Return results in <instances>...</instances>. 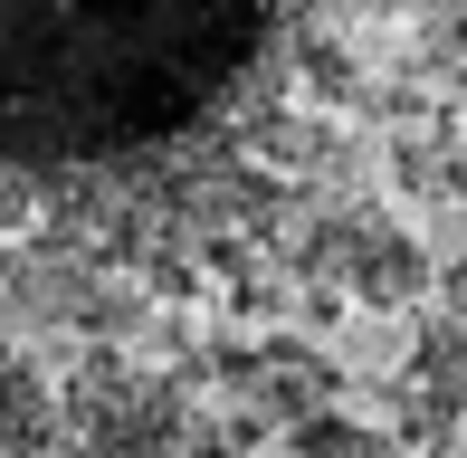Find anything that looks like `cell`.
I'll list each match as a JSON object with an SVG mask.
<instances>
[{"label":"cell","mask_w":467,"mask_h":458,"mask_svg":"<svg viewBox=\"0 0 467 458\" xmlns=\"http://www.w3.org/2000/svg\"><path fill=\"white\" fill-rule=\"evenodd\" d=\"M306 0H0V248L182 286L277 192Z\"/></svg>","instance_id":"1"},{"label":"cell","mask_w":467,"mask_h":458,"mask_svg":"<svg viewBox=\"0 0 467 458\" xmlns=\"http://www.w3.org/2000/svg\"><path fill=\"white\" fill-rule=\"evenodd\" d=\"M239 411H220L210 391L172 382L153 363H77V382L57 391V449L67 458H239Z\"/></svg>","instance_id":"2"},{"label":"cell","mask_w":467,"mask_h":458,"mask_svg":"<svg viewBox=\"0 0 467 458\" xmlns=\"http://www.w3.org/2000/svg\"><path fill=\"white\" fill-rule=\"evenodd\" d=\"M325 267L353 286V297H372V306L420 297V248L400 239V229H381V220H344V229L325 239Z\"/></svg>","instance_id":"3"},{"label":"cell","mask_w":467,"mask_h":458,"mask_svg":"<svg viewBox=\"0 0 467 458\" xmlns=\"http://www.w3.org/2000/svg\"><path fill=\"white\" fill-rule=\"evenodd\" d=\"M48 449H57V382L0 353V458H48Z\"/></svg>","instance_id":"4"}]
</instances>
